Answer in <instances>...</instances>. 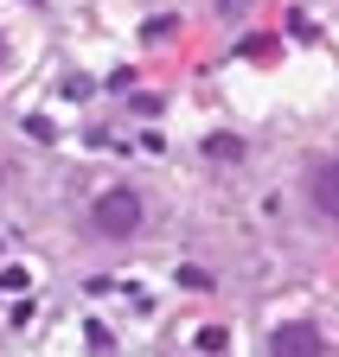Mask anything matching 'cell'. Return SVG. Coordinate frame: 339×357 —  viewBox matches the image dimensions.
<instances>
[{
    "label": "cell",
    "instance_id": "cell-1",
    "mask_svg": "<svg viewBox=\"0 0 339 357\" xmlns=\"http://www.w3.org/2000/svg\"><path fill=\"white\" fill-rule=\"evenodd\" d=\"M90 217H96V230H103V236H135V230H141V198H135L129 185H115V192L96 198Z\"/></svg>",
    "mask_w": 339,
    "mask_h": 357
},
{
    "label": "cell",
    "instance_id": "cell-2",
    "mask_svg": "<svg viewBox=\"0 0 339 357\" xmlns=\"http://www.w3.org/2000/svg\"><path fill=\"white\" fill-rule=\"evenodd\" d=\"M269 357H326V338L308 319H288V326L269 332Z\"/></svg>",
    "mask_w": 339,
    "mask_h": 357
},
{
    "label": "cell",
    "instance_id": "cell-3",
    "mask_svg": "<svg viewBox=\"0 0 339 357\" xmlns=\"http://www.w3.org/2000/svg\"><path fill=\"white\" fill-rule=\"evenodd\" d=\"M308 204H314L320 217H339V160H320V166L308 172Z\"/></svg>",
    "mask_w": 339,
    "mask_h": 357
},
{
    "label": "cell",
    "instance_id": "cell-4",
    "mask_svg": "<svg viewBox=\"0 0 339 357\" xmlns=\"http://www.w3.org/2000/svg\"><path fill=\"white\" fill-rule=\"evenodd\" d=\"M205 153H211V160H243V141H237V134H211Z\"/></svg>",
    "mask_w": 339,
    "mask_h": 357
},
{
    "label": "cell",
    "instance_id": "cell-5",
    "mask_svg": "<svg viewBox=\"0 0 339 357\" xmlns=\"http://www.w3.org/2000/svg\"><path fill=\"white\" fill-rule=\"evenodd\" d=\"M199 351H224V326H205L199 332Z\"/></svg>",
    "mask_w": 339,
    "mask_h": 357
},
{
    "label": "cell",
    "instance_id": "cell-6",
    "mask_svg": "<svg viewBox=\"0 0 339 357\" xmlns=\"http://www.w3.org/2000/svg\"><path fill=\"white\" fill-rule=\"evenodd\" d=\"M173 32H180V20H166V13H160V20H147V38H173Z\"/></svg>",
    "mask_w": 339,
    "mask_h": 357
},
{
    "label": "cell",
    "instance_id": "cell-7",
    "mask_svg": "<svg viewBox=\"0 0 339 357\" xmlns=\"http://www.w3.org/2000/svg\"><path fill=\"white\" fill-rule=\"evenodd\" d=\"M0 64H7V38H0Z\"/></svg>",
    "mask_w": 339,
    "mask_h": 357
},
{
    "label": "cell",
    "instance_id": "cell-8",
    "mask_svg": "<svg viewBox=\"0 0 339 357\" xmlns=\"http://www.w3.org/2000/svg\"><path fill=\"white\" fill-rule=\"evenodd\" d=\"M224 7H250V0H224Z\"/></svg>",
    "mask_w": 339,
    "mask_h": 357
}]
</instances>
